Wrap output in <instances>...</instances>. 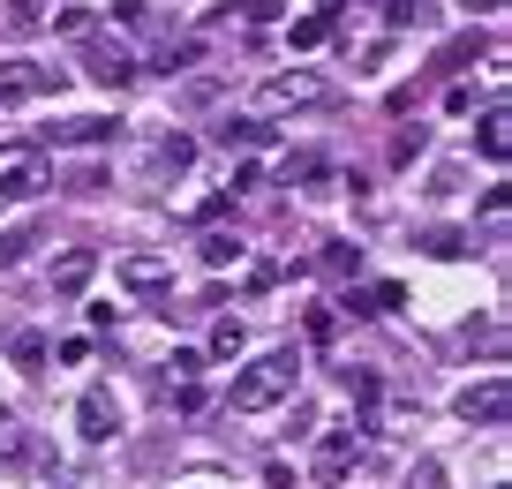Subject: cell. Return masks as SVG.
I'll list each match as a JSON object with an SVG mask.
<instances>
[{
	"instance_id": "obj_30",
	"label": "cell",
	"mask_w": 512,
	"mask_h": 489,
	"mask_svg": "<svg viewBox=\"0 0 512 489\" xmlns=\"http://www.w3.org/2000/svg\"><path fill=\"white\" fill-rule=\"evenodd\" d=\"M0 459H23V429H16V414H0Z\"/></svg>"
},
{
	"instance_id": "obj_23",
	"label": "cell",
	"mask_w": 512,
	"mask_h": 489,
	"mask_svg": "<svg viewBox=\"0 0 512 489\" xmlns=\"http://www.w3.org/2000/svg\"><path fill=\"white\" fill-rule=\"evenodd\" d=\"M347 392H354V407H377L384 384H377V369H347Z\"/></svg>"
},
{
	"instance_id": "obj_24",
	"label": "cell",
	"mask_w": 512,
	"mask_h": 489,
	"mask_svg": "<svg viewBox=\"0 0 512 489\" xmlns=\"http://www.w3.org/2000/svg\"><path fill=\"white\" fill-rule=\"evenodd\" d=\"M422 249H430V256H445V264H452V256H467V234H452V226H437V234H422Z\"/></svg>"
},
{
	"instance_id": "obj_5",
	"label": "cell",
	"mask_w": 512,
	"mask_h": 489,
	"mask_svg": "<svg viewBox=\"0 0 512 489\" xmlns=\"http://www.w3.org/2000/svg\"><path fill=\"white\" fill-rule=\"evenodd\" d=\"M505 414H512V384L505 377H482V384L460 392V422L467 429H505Z\"/></svg>"
},
{
	"instance_id": "obj_11",
	"label": "cell",
	"mask_w": 512,
	"mask_h": 489,
	"mask_svg": "<svg viewBox=\"0 0 512 489\" xmlns=\"http://www.w3.org/2000/svg\"><path fill=\"white\" fill-rule=\"evenodd\" d=\"M475 151L490 158V166H505V158H512V121H505V106H490V113H482V128H475Z\"/></svg>"
},
{
	"instance_id": "obj_19",
	"label": "cell",
	"mask_w": 512,
	"mask_h": 489,
	"mask_svg": "<svg viewBox=\"0 0 512 489\" xmlns=\"http://www.w3.org/2000/svg\"><path fill=\"white\" fill-rule=\"evenodd\" d=\"M369 294V316H392V309H407V286L400 279H377V286H362Z\"/></svg>"
},
{
	"instance_id": "obj_14",
	"label": "cell",
	"mask_w": 512,
	"mask_h": 489,
	"mask_svg": "<svg viewBox=\"0 0 512 489\" xmlns=\"http://www.w3.org/2000/svg\"><path fill=\"white\" fill-rule=\"evenodd\" d=\"M196 256H204V271H226V264H241V256H249V249H241L234 234H219V226H211V234L196 241Z\"/></svg>"
},
{
	"instance_id": "obj_7",
	"label": "cell",
	"mask_w": 512,
	"mask_h": 489,
	"mask_svg": "<svg viewBox=\"0 0 512 489\" xmlns=\"http://www.w3.org/2000/svg\"><path fill=\"white\" fill-rule=\"evenodd\" d=\"M113 429H121V407H113L106 384H91V392L76 399V437H83V444H106Z\"/></svg>"
},
{
	"instance_id": "obj_27",
	"label": "cell",
	"mask_w": 512,
	"mask_h": 489,
	"mask_svg": "<svg viewBox=\"0 0 512 489\" xmlns=\"http://www.w3.org/2000/svg\"><path fill=\"white\" fill-rule=\"evenodd\" d=\"M475 53H482V38H475V31H467V38H452V46H445V53H437V68H460V61H475Z\"/></svg>"
},
{
	"instance_id": "obj_6",
	"label": "cell",
	"mask_w": 512,
	"mask_h": 489,
	"mask_svg": "<svg viewBox=\"0 0 512 489\" xmlns=\"http://www.w3.org/2000/svg\"><path fill=\"white\" fill-rule=\"evenodd\" d=\"M61 91V68L46 61H0V98L16 106V98H53Z\"/></svg>"
},
{
	"instance_id": "obj_25",
	"label": "cell",
	"mask_w": 512,
	"mask_h": 489,
	"mask_svg": "<svg viewBox=\"0 0 512 489\" xmlns=\"http://www.w3.org/2000/svg\"><path fill=\"white\" fill-rule=\"evenodd\" d=\"M53 31L61 38H91V8H53Z\"/></svg>"
},
{
	"instance_id": "obj_4",
	"label": "cell",
	"mask_w": 512,
	"mask_h": 489,
	"mask_svg": "<svg viewBox=\"0 0 512 489\" xmlns=\"http://www.w3.org/2000/svg\"><path fill=\"white\" fill-rule=\"evenodd\" d=\"M302 106H324V76L294 68V76H272L256 91V113H302Z\"/></svg>"
},
{
	"instance_id": "obj_33",
	"label": "cell",
	"mask_w": 512,
	"mask_h": 489,
	"mask_svg": "<svg viewBox=\"0 0 512 489\" xmlns=\"http://www.w3.org/2000/svg\"><path fill=\"white\" fill-rule=\"evenodd\" d=\"M8 16H16V23H38V0H16V8H8Z\"/></svg>"
},
{
	"instance_id": "obj_29",
	"label": "cell",
	"mask_w": 512,
	"mask_h": 489,
	"mask_svg": "<svg viewBox=\"0 0 512 489\" xmlns=\"http://www.w3.org/2000/svg\"><path fill=\"white\" fill-rule=\"evenodd\" d=\"M38 362H46V339L23 332V339H16V369H38Z\"/></svg>"
},
{
	"instance_id": "obj_2",
	"label": "cell",
	"mask_w": 512,
	"mask_h": 489,
	"mask_svg": "<svg viewBox=\"0 0 512 489\" xmlns=\"http://www.w3.org/2000/svg\"><path fill=\"white\" fill-rule=\"evenodd\" d=\"M46 189V151L38 143H8L0 151V204H31Z\"/></svg>"
},
{
	"instance_id": "obj_26",
	"label": "cell",
	"mask_w": 512,
	"mask_h": 489,
	"mask_svg": "<svg viewBox=\"0 0 512 489\" xmlns=\"http://www.w3.org/2000/svg\"><path fill=\"white\" fill-rule=\"evenodd\" d=\"M422 151H430V128H407V136H392V158H400V166H415Z\"/></svg>"
},
{
	"instance_id": "obj_34",
	"label": "cell",
	"mask_w": 512,
	"mask_h": 489,
	"mask_svg": "<svg viewBox=\"0 0 512 489\" xmlns=\"http://www.w3.org/2000/svg\"><path fill=\"white\" fill-rule=\"evenodd\" d=\"M467 8H497V0H467Z\"/></svg>"
},
{
	"instance_id": "obj_13",
	"label": "cell",
	"mask_w": 512,
	"mask_h": 489,
	"mask_svg": "<svg viewBox=\"0 0 512 489\" xmlns=\"http://www.w3.org/2000/svg\"><path fill=\"white\" fill-rule=\"evenodd\" d=\"M219 143H226V151H256V143H272V128L256 121V113H226V121H219Z\"/></svg>"
},
{
	"instance_id": "obj_32",
	"label": "cell",
	"mask_w": 512,
	"mask_h": 489,
	"mask_svg": "<svg viewBox=\"0 0 512 489\" xmlns=\"http://www.w3.org/2000/svg\"><path fill=\"white\" fill-rule=\"evenodd\" d=\"M445 113H475V83H452V91H445Z\"/></svg>"
},
{
	"instance_id": "obj_20",
	"label": "cell",
	"mask_w": 512,
	"mask_h": 489,
	"mask_svg": "<svg viewBox=\"0 0 512 489\" xmlns=\"http://www.w3.org/2000/svg\"><path fill=\"white\" fill-rule=\"evenodd\" d=\"M159 166H166V174H189V166H196V136H166L159 143Z\"/></svg>"
},
{
	"instance_id": "obj_22",
	"label": "cell",
	"mask_w": 512,
	"mask_h": 489,
	"mask_svg": "<svg viewBox=\"0 0 512 489\" xmlns=\"http://www.w3.org/2000/svg\"><path fill=\"white\" fill-rule=\"evenodd\" d=\"M204 377V354L196 347H174V362H166V384H196Z\"/></svg>"
},
{
	"instance_id": "obj_12",
	"label": "cell",
	"mask_w": 512,
	"mask_h": 489,
	"mask_svg": "<svg viewBox=\"0 0 512 489\" xmlns=\"http://www.w3.org/2000/svg\"><path fill=\"white\" fill-rule=\"evenodd\" d=\"M113 136H121V121H106V113H76L53 128V143H113Z\"/></svg>"
},
{
	"instance_id": "obj_10",
	"label": "cell",
	"mask_w": 512,
	"mask_h": 489,
	"mask_svg": "<svg viewBox=\"0 0 512 489\" xmlns=\"http://www.w3.org/2000/svg\"><path fill=\"white\" fill-rule=\"evenodd\" d=\"M91 279H98V249H68L61 264H53V294H83Z\"/></svg>"
},
{
	"instance_id": "obj_17",
	"label": "cell",
	"mask_w": 512,
	"mask_h": 489,
	"mask_svg": "<svg viewBox=\"0 0 512 489\" xmlns=\"http://www.w3.org/2000/svg\"><path fill=\"white\" fill-rule=\"evenodd\" d=\"M384 23H392V31H422V23H430V0H384Z\"/></svg>"
},
{
	"instance_id": "obj_9",
	"label": "cell",
	"mask_w": 512,
	"mask_h": 489,
	"mask_svg": "<svg viewBox=\"0 0 512 489\" xmlns=\"http://www.w3.org/2000/svg\"><path fill=\"white\" fill-rule=\"evenodd\" d=\"M166 279H174V264H166V256H144V249L121 256V286H128V294H159Z\"/></svg>"
},
{
	"instance_id": "obj_1",
	"label": "cell",
	"mask_w": 512,
	"mask_h": 489,
	"mask_svg": "<svg viewBox=\"0 0 512 489\" xmlns=\"http://www.w3.org/2000/svg\"><path fill=\"white\" fill-rule=\"evenodd\" d=\"M294 384H302V354L294 347L256 354V362L234 377V414H272L279 399H294Z\"/></svg>"
},
{
	"instance_id": "obj_15",
	"label": "cell",
	"mask_w": 512,
	"mask_h": 489,
	"mask_svg": "<svg viewBox=\"0 0 512 489\" xmlns=\"http://www.w3.org/2000/svg\"><path fill=\"white\" fill-rule=\"evenodd\" d=\"M241 354H249V324H241V316H226L219 332H211V362H241Z\"/></svg>"
},
{
	"instance_id": "obj_8",
	"label": "cell",
	"mask_w": 512,
	"mask_h": 489,
	"mask_svg": "<svg viewBox=\"0 0 512 489\" xmlns=\"http://www.w3.org/2000/svg\"><path fill=\"white\" fill-rule=\"evenodd\" d=\"M83 68H91V83H106V91L136 83V53H128V46H106V38H98V46L83 53Z\"/></svg>"
},
{
	"instance_id": "obj_3",
	"label": "cell",
	"mask_w": 512,
	"mask_h": 489,
	"mask_svg": "<svg viewBox=\"0 0 512 489\" xmlns=\"http://www.w3.org/2000/svg\"><path fill=\"white\" fill-rule=\"evenodd\" d=\"M354 467H362V444H354V429H324L317 452H309V482H317V489H339Z\"/></svg>"
},
{
	"instance_id": "obj_16",
	"label": "cell",
	"mask_w": 512,
	"mask_h": 489,
	"mask_svg": "<svg viewBox=\"0 0 512 489\" xmlns=\"http://www.w3.org/2000/svg\"><path fill=\"white\" fill-rule=\"evenodd\" d=\"M317 271H332V279H347V271H362V249H354V241H324Z\"/></svg>"
},
{
	"instance_id": "obj_28",
	"label": "cell",
	"mask_w": 512,
	"mask_h": 489,
	"mask_svg": "<svg viewBox=\"0 0 512 489\" xmlns=\"http://www.w3.org/2000/svg\"><path fill=\"white\" fill-rule=\"evenodd\" d=\"M241 8V23H256V31H264V23H279V0H234Z\"/></svg>"
},
{
	"instance_id": "obj_18",
	"label": "cell",
	"mask_w": 512,
	"mask_h": 489,
	"mask_svg": "<svg viewBox=\"0 0 512 489\" xmlns=\"http://www.w3.org/2000/svg\"><path fill=\"white\" fill-rule=\"evenodd\" d=\"M31 249H38V234H31V226H8V234H0V271H16Z\"/></svg>"
},
{
	"instance_id": "obj_21",
	"label": "cell",
	"mask_w": 512,
	"mask_h": 489,
	"mask_svg": "<svg viewBox=\"0 0 512 489\" xmlns=\"http://www.w3.org/2000/svg\"><path fill=\"white\" fill-rule=\"evenodd\" d=\"M294 46H324V38H332V16H324V8H317V16H294Z\"/></svg>"
},
{
	"instance_id": "obj_31",
	"label": "cell",
	"mask_w": 512,
	"mask_h": 489,
	"mask_svg": "<svg viewBox=\"0 0 512 489\" xmlns=\"http://www.w3.org/2000/svg\"><path fill=\"white\" fill-rule=\"evenodd\" d=\"M226 211H234V196H204V204H196V219H204V226H219Z\"/></svg>"
}]
</instances>
